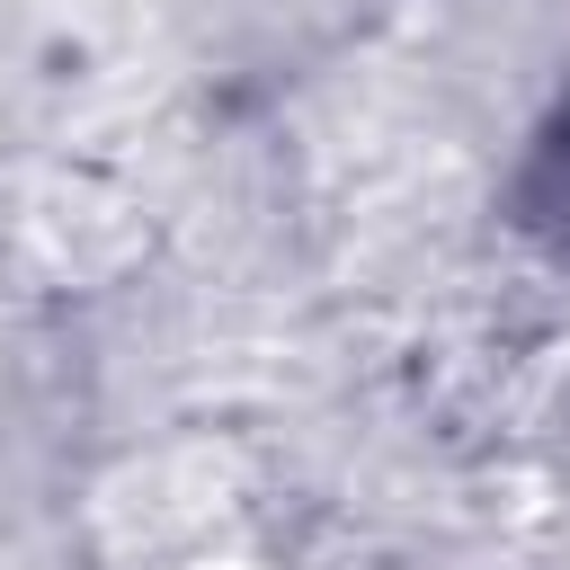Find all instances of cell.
<instances>
[{"instance_id": "1", "label": "cell", "mask_w": 570, "mask_h": 570, "mask_svg": "<svg viewBox=\"0 0 570 570\" xmlns=\"http://www.w3.org/2000/svg\"><path fill=\"white\" fill-rule=\"evenodd\" d=\"M508 214H517V232H525L543 258L570 267V98L534 125V142H525V160H517V178H508Z\"/></svg>"}]
</instances>
